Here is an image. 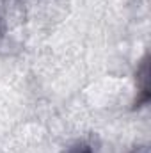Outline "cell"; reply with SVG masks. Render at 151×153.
<instances>
[{"mask_svg": "<svg viewBox=\"0 0 151 153\" xmlns=\"http://www.w3.org/2000/svg\"><path fill=\"white\" fill-rule=\"evenodd\" d=\"M75 153H91V150H89L87 146H82V148H80V150H76Z\"/></svg>", "mask_w": 151, "mask_h": 153, "instance_id": "6da1fadb", "label": "cell"}]
</instances>
